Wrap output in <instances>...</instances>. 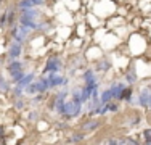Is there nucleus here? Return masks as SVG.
<instances>
[{"mask_svg": "<svg viewBox=\"0 0 151 145\" xmlns=\"http://www.w3.org/2000/svg\"><path fill=\"white\" fill-rule=\"evenodd\" d=\"M18 70H23V63L18 61V60H10L8 66H6V71L13 72V71H18Z\"/></svg>", "mask_w": 151, "mask_h": 145, "instance_id": "nucleus-15", "label": "nucleus"}, {"mask_svg": "<svg viewBox=\"0 0 151 145\" xmlns=\"http://www.w3.org/2000/svg\"><path fill=\"white\" fill-rule=\"evenodd\" d=\"M125 81H127L129 84H134V82L137 81V74H135L134 71H132V72H127V74H125Z\"/></svg>", "mask_w": 151, "mask_h": 145, "instance_id": "nucleus-25", "label": "nucleus"}, {"mask_svg": "<svg viewBox=\"0 0 151 145\" xmlns=\"http://www.w3.org/2000/svg\"><path fill=\"white\" fill-rule=\"evenodd\" d=\"M19 16H24V18H29V20H35L37 21L39 14H40V12H39L37 8H26V10H19Z\"/></svg>", "mask_w": 151, "mask_h": 145, "instance_id": "nucleus-13", "label": "nucleus"}, {"mask_svg": "<svg viewBox=\"0 0 151 145\" xmlns=\"http://www.w3.org/2000/svg\"><path fill=\"white\" fill-rule=\"evenodd\" d=\"M125 86L124 82H113V84H111V92H113V100H117L119 102L121 100V97H122V90L125 89Z\"/></svg>", "mask_w": 151, "mask_h": 145, "instance_id": "nucleus-8", "label": "nucleus"}, {"mask_svg": "<svg viewBox=\"0 0 151 145\" xmlns=\"http://www.w3.org/2000/svg\"><path fill=\"white\" fill-rule=\"evenodd\" d=\"M2 2H3V0H0V3H2Z\"/></svg>", "mask_w": 151, "mask_h": 145, "instance_id": "nucleus-33", "label": "nucleus"}, {"mask_svg": "<svg viewBox=\"0 0 151 145\" xmlns=\"http://www.w3.org/2000/svg\"><path fill=\"white\" fill-rule=\"evenodd\" d=\"M109 68H111V63L108 60H103L101 63L98 65V71H108Z\"/></svg>", "mask_w": 151, "mask_h": 145, "instance_id": "nucleus-24", "label": "nucleus"}, {"mask_svg": "<svg viewBox=\"0 0 151 145\" xmlns=\"http://www.w3.org/2000/svg\"><path fill=\"white\" fill-rule=\"evenodd\" d=\"M18 8L19 10H26V8H35L32 0H19L18 2Z\"/></svg>", "mask_w": 151, "mask_h": 145, "instance_id": "nucleus-18", "label": "nucleus"}, {"mask_svg": "<svg viewBox=\"0 0 151 145\" xmlns=\"http://www.w3.org/2000/svg\"><path fill=\"white\" fill-rule=\"evenodd\" d=\"M34 81H35V72H34V71H31V72H26V74H24V78L21 79V81L18 82V84H15V86L21 87V89H26V87L29 86L31 82H34Z\"/></svg>", "mask_w": 151, "mask_h": 145, "instance_id": "nucleus-11", "label": "nucleus"}, {"mask_svg": "<svg viewBox=\"0 0 151 145\" xmlns=\"http://www.w3.org/2000/svg\"><path fill=\"white\" fill-rule=\"evenodd\" d=\"M24 74H26V72H24L23 70H18V71L10 72V78H12V82H13V84H18V82H19L21 79L24 78Z\"/></svg>", "mask_w": 151, "mask_h": 145, "instance_id": "nucleus-16", "label": "nucleus"}, {"mask_svg": "<svg viewBox=\"0 0 151 145\" xmlns=\"http://www.w3.org/2000/svg\"><path fill=\"white\" fill-rule=\"evenodd\" d=\"M100 124H101V123H100L98 119H88L87 123L82 124V130H84V132H93V130H96L100 128Z\"/></svg>", "mask_w": 151, "mask_h": 145, "instance_id": "nucleus-12", "label": "nucleus"}, {"mask_svg": "<svg viewBox=\"0 0 151 145\" xmlns=\"http://www.w3.org/2000/svg\"><path fill=\"white\" fill-rule=\"evenodd\" d=\"M71 97H73V99H71V100L77 102V103H82V97H81V89H79V90H74V92H71ZM82 105H84V103H82Z\"/></svg>", "mask_w": 151, "mask_h": 145, "instance_id": "nucleus-22", "label": "nucleus"}, {"mask_svg": "<svg viewBox=\"0 0 151 145\" xmlns=\"http://www.w3.org/2000/svg\"><path fill=\"white\" fill-rule=\"evenodd\" d=\"M8 24V10L0 13V28H6Z\"/></svg>", "mask_w": 151, "mask_h": 145, "instance_id": "nucleus-21", "label": "nucleus"}, {"mask_svg": "<svg viewBox=\"0 0 151 145\" xmlns=\"http://www.w3.org/2000/svg\"><path fill=\"white\" fill-rule=\"evenodd\" d=\"M18 23L21 24V26L31 29V31H39V23L35 20H29V18H24V16H19V20H18Z\"/></svg>", "mask_w": 151, "mask_h": 145, "instance_id": "nucleus-10", "label": "nucleus"}, {"mask_svg": "<svg viewBox=\"0 0 151 145\" xmlns=\"http://www.w3.org/2000/svg\"><path fill=\"white\" fill-rule=\"evenodd\" d=\"M98 89V86H84L81 89V97H82V103H87L88 100L92 99V94L93 90Z\"/></svg>", "mask_w": 151, "mask_h": 145, "instance_id": "nucleus-9", "label": "nucleus"}, {"mask_svg": "<svg viewBox=\"0 0 151 145\" xmlns=\"http://www.w3.org/2000/svg\"><path fill=\"white\" fill-rule=\"evenodd\" d=\"M45 79H47V84H48V90L56 89L60 86H66L69 82V79L64 78V76H60L58 72H47Z\"/></svg>", "mask_w": 151, "mask_h": 145, "instance_id": "nucleus-1", "label": "nucleus"}, {"mask_svg": "<svg viewBox=\"0 0 151 145\" xmlns=\"http://www.w3.org/2000/svg\"><path fill=\"white\" fill-rule=\"evenodd\" d=\"M132 94H134V89H132V87H125V89L122 90L121 100H124V102H127V103H130V102H132Z\"/></svg>", "mask_w": 151, "mask_h": 145, "instance_id": "nucleus-17", "label": "nucleus"}, {"mask_svg": "<svg viewBox=\"0 0 151 145\" xmlns=\"http://www.w3.org/2000/svg\"><path fill=\"white\" fill-rule=\"evenodd\" d=\"M84 139H85V134L84 132H77V134H74V136L69 139V142L71 144H79V142H82Z\"/></svg>", "mask_w": 151, "mask_h": 145, "instance_id": "nucleus-19", "label": "nucleus"}, {"mask_svg": "<svg viewBox=\"0 0 151 145\" xmlns=\"http://www.w3.org/2000/svg\"><path fill=\"white\" fill-rule=\"evenodd\" d=\"M16 23V16H15V12H13V10H8V24H6V26H10L12 28L13 24Z\"/></svg>", "mask_w": 151, "mask_h": 145, "instance_id": "nucleus-23", "label": "nucleus"}, {"mask_svg": "<svg viewBox=\"0 0 151 145\" xmlns=\"http://www.w3.org/2000/svg\"><path fill=\"white\" fill-rule=\"evenodd\" d=\"M61 68H63V61H61V58L58 55H52L47 60L45 63V68H44V72H60Z\"/></svg>", "mask_w": 151, "mask_h": 145, "instance_id": "nucleus-2", "label": "nucleus"}, {"mask_svg": "<svg viewBox=\"0 0 151 145\" xmlns=\"http://www.w3.org/2000/svg\"><path fill=\"white\" fill-rule=\"evenodd\" d=\"M0 13H2V8H0Z\"/></svg>", "mask_w": 151, "mask_h": 145, "instance_id": "nucleus-34", "label": "nucleus"}, {"mask_svg": "<svg viewBox=\"0 0 151 145\" xmlns=\"http://www.w3.org/2000/svg\"><path fill=\"white\" fill-rule=\"evenodd\" d=\"M109 102H113V92H111V89H105L100 95V105H106Z\"/></svg>", "mask_w": 151, "mask_h": 145, "instance_id": "nucleus-14", "label": "nucleus"}, {"mask_svg": "<svg viewBox=\"0 0 151 145\" xmlns=\"http://www.w3.org/2000/svg\"><path fill=\"white\" fill-rule=\"evenodd\" d=\"M3 137H5V128H3V126H0V140H2Z\"/></svg>", "mask_w": 151, "mask_h": 145, "instance_id": "nucleus-32", "label": "nucleus"}, {"mask_svg": "<svg viewBox=\"0 0 151 145\" xmlns=\"http://www.w3.org/2000/svg\"><path fill=\"white\" fill-rule=\"evenodd\" d=\"M82 79H84L85 86H100L98 78L95 76V71L93 70H85L84 74H82Z\"/></svg>", "mask_w": 151, "mask_h": 145, "instance_id": "nucleus-7", "label": "nucleus"}, {"mask_svg": "<svg viewBox=\"0 0 151 145\" xmlns=\"http://www.w3.org/2000/svg\"><path fill=\"white\" fill-rule=\"evenodd\" d=\"M82 111V103H77L74 100H66V115L64 118H76Z\"/></svg>", "mask_w": 151, "mask_h": 145, "instance_id": "nucleus-3", "label": "nucleus"}, {"mask_svg": "<svg viewBox=\"0 0 151 145\" xmlns=\"http://www.w3.org/2000/svg\"><path fill=\"white\" fill-rule=\"evenodd\" d=\"M23 53V44L16 42V41H12L8 45V58L10 60H18Z\"/></svg>", "mask_w": 151, "mask_h": 145, "instance_id": "nucleus-5", "label": "nucleus"}, {"mask_svg": "<svg viewBox=\"0 0 151 145\" xmlns=\"http://www.w3.org/2000/svg\"><path fill=\"white\" fill-rule=\"evenodd\" d=\"M143 137H145V145H151V129H146L143 132Z\"/></svg>", "mask_w": 151, "mask_h": 145, "instance_id": "nucleus-26", "label": "nucleus"}, {"mask_svg": "<svg viewBox=\"0 0 151 145\" xmlns=\"http://www.w3.org/2000/svg\"><path fill=\"white\" fill-rule=\"evenodd\" d=\"M106 105H108V111H117V110H119V105L114 103V100L109 102V103H106Z\"/></svg>", "mask_w": 151, "mask_h": 145, "instance_id": "nucleus-28", "label": "nucleus"}, {"mask_svg": "<svg viewBox=\"0 0 151 145\" xmlns=\"http://www.w3.org/2000/svg\"><path fill=\"white\" fill-rule=\"evenodd\" d=\"M32 3H34V7L37 8V7H42V5H45V0H32Z\"/></svg>", "mask_w": 151, "mask_h": 145, "instance_id": "nucleus-30", "label": "nucleus"}, {"mask_svg": "<svg viewBox=\"0 0 151 145\" xmlns=\"http://www.w3.org/2000/svg\"><path fill=\"white\" fill-rule=\"evenodd\" d=\"M15 108H16V110H23V108H24V100H23V97L15 100Z\"/></svg>", "mask_w": 151, "mask_h": 145, "instance_id": "nucleus-27", "label": "nucleus"}, {"mask_svg": "<svg viewBox=\"0 0 151 145\" xmlns=\"http://www.w3.org/2000/svg\"><path fill=\"white\" fill-rule=\"evenodd\" d=\"M124 142H125V145H140L137 140H134V139H124Z\"/></svg>", "mask_w": 151, "mask_h": 145, "instance_id": "nucleus-29", "label": "nucleus"}, {"mask_svg": "<svg viewBox=\"0 0 151 145\" xmlns=\"http://www.w3.org/2000/svg\"><path fill=\"white\" fill-rule=\"evenodd\" d=\"M10 34H12L13 41H16L19 44H23L24 41H26V36L23 34V31H21V28H19V24H18V23H15L12 28H10Z\"/></svg>", "mask_w": 151, "mask_h": 145, "instance_id": "nucleus-6", "label": "nucleus"}, {"mask_svg": "<svg viewBox=\"0 0 151 145\" xmlns=\"http://www.w3.org/2000/svg\"><path fill=\"white\" fill-rule=\"evenodd\" d=\"M150 103H151V89L145 87V89L140 90L138 97H137V105L146 108V107H150Z\"/></svg>", "mask_w": 151, "mask_h": 145, "instance_id": "nucleus-4", "label": "nucleus"}, {"mask_svg": "<svg viewBox=\"0 0 151 145\" xmlns=\"http://www.w3.org/2000/svg\"><path fill=\"white\" fill-rule=\"evenodd\" d=\"M37 118H39V111H31V115H29V119H31V121H35Z\"/></svg>", "mask_w": 151, "mask_h": 145, "instance_id": "nucleus-31", "label": "nucleus"}, {"mask_svg": "<svg viewBox=\"0 0 151 145\" xmlns=\"http://www.w3.org/2000/svg\"><path fill=\"white\" fill-rule=\"evenodd\" d=\"M10 90V84L2 74H0V92H8Z\"/></svg>", "mask_w": 151, "mask_h": 145, "instance_id": "nucleus-20", "label": "nucleus"}]
</instances>
